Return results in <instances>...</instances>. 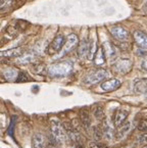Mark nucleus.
<instances>
[{
	"instance_id": "obj_1",
	"label": "nucleus",
	"mask_w": 147,
	"mask_h": 148,
	"mask_svg": "<svg viewBox=\"0 0 147 148\" xmlns=\"http://www.w3.org/2000/svg\"><path fill=\"white\" fill-rule=\"evenodd\" d=\"M73 71V63L71 61H60L51 64L47 69L48 75L51 78H63L69 76Z\"/></svg>"
},
{
	"instance_id": "obj_2",
	"label": "nucleus",
	"mask_w": 147,
	"mask_h": 148,
	"mask_svg": "<svg viewBox=\"0 0 147 148\" xmlns=\"http://www.w3.org/2000/svg\"><path fill=\"white\" fill-rule=\"evenodd\" d=\"M50 132H51V141L54 144L63 143L67 138V133H65V129L59 122L51 121Z\"/></svg>"
},
{
	"instance_id": "obj_3",
	"label": "nucleus",
	"mask_w": 147,
	"mask_h": 148,
	"mask_svg": "<svg viewBox=\"0 0 147 148\" xmlns=\"http://www.w3.org/2000/svg\"><path fill=\"white\" fill-rule=\"evenodd\" d=\"M107 71L103 70V69H99V70L94 71V72L90 73L88 76L85 77L84 84H86V85H95V84L103 81L105 78H107Z\"/></svg>"
},
{
	"instance_id": "obj_4",
	"label": "nucleus",
	"mask_w": 147,
	"mask_h": 148,
	"mask_svg": "<svg viewBox=\"0 0 147 148\" xmlns=\"http://www.w3.org/2000/svg\"><path fill=\"white\" fill-rule=\"evenodd\" d=\"M65 37H63L61 34L59 35H56L54 37V39L52 40V42L49 44L47 48V53L50 55L52 54H55V53L59 52L60 50H63V46H65Z\"/></svg>"
},
{
	"instance_id": "obj_5",
	"label": "nucleus",
	"mask_w": 147,
	"mask_h": 148,
	"mask_svg": "<svg viewBox=\"0 0 147 148\" xmlns=\"http://www.w3.org/2000/svg\"><path fill=\"white\" fill-rule=\"evenodd\" d=\"M132 66H133V63L130 59H119L113 65V69L117 74L125 75L130 72Z\"/></svg>"
},
{
	"instance_id": "obj_6",
	"label": "nucleus",
	"mask_w": 147,
	"mask_h": 148,
	"mask_svg": "<svg viewBox=\"0 0 147 148\" xmlns=\"http://www.w3.org/2000/svg\"><path fill=\"white\" fill-rule=\"evenodd\" d=\"M78 43H79V39H78V36H77L76 34H71V35L67 36V41H65V46H63V48L60 56H63V55L71 52L74 48L78 45Z\"/></svg>"
},
{
	"instance_id": "obj_7",
	"label": "nucleus",
	"mask_w": 147,
	"mask_h": 148,
	"mask_svg": "<svg viewBox=\"0 0 147 148\" xmlns=\"http://www.w3.org/2000/svg\"><path fill=\"white\" fill-rule=\"evenodd\" d=\"M109 32L115 39L120 40V41H126V40H128L129 37H130L129 32L124 27L121 26H113V28H110Z\"/></svg>"
},
{
	"instance_id": "obj_8",
	"label": "nucleus",
	"mask_w": 147,
	"mask_h": 148,
	"mask_svg": "<svg viewBox=\"0 0 147 148\" xmlns=\"http://www.w3.org/2000/svg\"><path fill=\"white\" fill-rule=\"evenodd\" d=\"M115 125L111 121L107 120H103V124H102V132H103V135L105 136L106 139L111 140L115 137Z\"/></svg>"
},
{
	"instance_id": "obj_9",
	"label": "nucleus",
	"mask_w": 147,
	"mask_h": 148,
	"mask_svg": "<svg viewBox=\"0 0 147 148\" xmlns=\"http://www.w3.org/2000/svg\"><path fill=\"white\" fill-rule=\"evenodd\" d=\"M128 116H129V111L128 110H126V109H117L115 111L113 120V123L115 128H120L121 126H123L125 121L127 120Z\"/></svg>"
},
{
	"instance_id": "obj_10",
	"label": "nucleus",
	"mask_w": 147,
	"mask_h": 148,
	"mask_svg": "<svg viewBox=\"0 0 147 148\" xmlns=\"http://www.w3.org/2000/svg\"><path fill=\"white\" fill-rule=\"evenodd\" d=\"M133 38H134L136 44L142 49H147V34L142 31H135L133 33Z\"/></svg>"
},
{
	"instance_id": "obj_11",
	"label": "nucleus",
	"mask_w": 147,
	"mask_h": 148,
	"mask_svg": "<svg viewBox=\"0 0 147 148\" xmlns=\"http://www.w3.org/2000/svg\"><path fill=\"white\" fill-rule=\"evenodd\" d=\"M121 81L117 79H110L101 84V89L105 92H111L121 87Z\"/></svg>"
},
{
	"instance_id": "obj_12",
	"label": "nucleus",
	"mask_w": 147,
	"mask_h": 148,
	"mask_svg": "<svg viewBox=\"0 0 147 148\" xmlns=\"http://www.w3.org/2000/svg\"><path fill=\"white\" fill-rule=\"evenodd\" d=\"M91 49V45L89 43L88 40L84 39L79 43L78 45V55L81 59H84L88 56L89 52H90Z\"/></svg>"
},
{
	"instance_id": "obj_13",
	"label": "nucleus",
	"mask_w": 147,
	"mask_h": 148,
	"mask_svg": "<svg viewBox=\"0 0 147 148\" xmlns=\"http://www.w3.org/2000/svg\"><path fill=\"white\" fill-rule=\"evenodd\" d=\"M132 130V126H131L130 122H127L121 126L117 130V132L115 133V139L117 140H123L128 134L130 133V131Z\"/></svg>"
},
{
	"instance_id": "obj_14",
	"label": "nucleus",
	"mask_w": 147,
	"mask_h": 148,
	"mask_svg": "<svg viewBox=\"0 0 147 148\" xmlns=\"http://www.w3.org/2000/svg\"><path fill=\"white\" fill-rule=\"evenodd\" d=\"M33 147L34 148H45L46 146V138L42 133H36L33 136Z\"/></svg>"
},
{
	"instance_id": "obj_15",
	"label": "nucleus",
	"mask_w": 147,
	"mask_h": 148,
	"mask_svg": "<svg viewBox=\"0 0 147 148\" xmlns=\"http://www.w3.org/2000/svg\"><path fill=\"white\" fill-rule=\"evenodd\" d=\"M134 91L136 94L147 93V79H139L134 84Z\"/></svg>"
},
{
	"instance_id": "obj_16",
	"label": "nucleus",
	"mask_w": 147,
	"mask_h": 148,
	"mask_svg": "<svg viewBox=\"0 0 147 148\" xmlns=\"http://www.w3.org/2000/svg\"><path fill=\"white\" fill-rule=\"evenodd\" d=\"M94 63L96 65H102L105 63V53H104L103 47H99L96 50L94 55Z\"/></svg>"
},
{
	"instance_id": "obj_17",
	"label": "nucleus",
	"mask_w": 147,
	"mask_h": 148,
	"mask_svg": "<svg viewBox=\"0 0 147 148\" xmlns=\"http://www.w3.org/2000/svg\"><path fill=\"white\" fill-rule=\"evenodd\" d=\"M15 5V0H1L0 1V10L1 13H5L13 9Z\"/></svg>"
},
{
	"instance_id": "obj_18",
	"label": "nucleus",
	"mask_w": 147,
	"mask_h": 148,
	"mask_svg": "<svg viewBox=\"0 0 147 148\" xmlns=\"http://www.w3.org/2000/svg\"><path fill=\"white\" fill-rule=\"evenodd\" d=\"M103 50L105 53V56H107V58L113 59V57L117 54V51H115V47L109 42H105L103 45Z\"/></svg>"
},
{
	"instance_id": "obj_19",
	"label": "nucleus",
	"mask_w": 147,
	"mask_h": 148,
	"mask_svg": "<svg viewBox=\"0 0 147 148\" xmlns=\"http://www.w3.org/2000/svg\"><path fill=\"white\" fill-rule=\"evenodd\" d=\"M23 54L22 48H12L9 50H5L1 52L2 57H14V56H21Z\"/></svg>"
},
{
	"instance_id": "obj_20",
	"label": "nucleus",
	"mask_w": 147,
	"mask_h": 148,
	"mask_svg": "<svg viewBox=\"0 0 147 148\" xmlns=\"http://www.w3.org/2000/svg\"><path fill=\"white\" fill-rule=\"evenodd\" d=\"M35 59H36V56H35V54L32 52L25 53V54H22L21 56L17 57V61H19L20 63H22V64H26V63L33 62Z\"/></svg>"
},
{
	"instance_id": "obj_21",
	"label": "nucleus",
	"mask_w": 147,
	"mask_h": 148,
	"mask_svg": "<svg viewBox=\"0 0 147 148\" xmlns=\"http://www.w3.org/2000/svg\"><path fill=\"white\" fill-rule=\"evenodd\" d=\"M80 114H81V121H82L83 126H84L85 128H89V127L91 126L90 114H89L86 110H81Z\"/></svg>"
},
{
	"instance_id": "obj_22",
	"label": "nucleus",
	"mask_w": 147,
	"mask_h": 148,
	"mask_svg": "<svg viewBox=\"0 0 147 148\" xmlns=\"http://www.w3.org/2000/svg\"><path fill=\"white\" fill-rule=\"evenodd\" d=\"M3 76H4L5 79H7V80H13V79L17 78L19 74H17L16 70H14V69H8V70L3 72Z\"/></svg>"
},
{
	"instance_id": "obj_23",
	"label": "nucleus",
	"mask_w": 147,
	"mask_h": 148,
	"mask_svg": "<svg viewBox=\"0 0 147 148\" xmlns=\"http://www.w3.org/2000/svg\"><path fill=\"white\" fill-rule=\"evenodd\" d=\"M94 116H95L97 120H100V121L105 120V113H104L102 107L97 106L95 109H94Z\"/></svg>"
},
{
	"instance_id": "obj_24",
	"label": "nucleus",
	"mask_w": 147,
	"mask_h": 148,
	"mask_svg": "<svg viewBox=\"0 0 147 148\" xmlns=\"http://www.w3.org/2000/svg\"><path fill=\"white\" fill-rule=\"evenodd\" d=\"M94 138H95V140H97V141H99V140H101L102 136H103V132H102V128H99L98 126L94 127Z\"/></svg>"
},
{
	"instance_id": "obj_25",
	"label": "nucleus",
	"mask_w": 147,
	"mask_h": 148,
	"mask_svg": "<svg viewBox=\"0 0 147 148\" xmlns=\"http://www.w3.org/2000/svg\"><path fill=\"white\" fill-rule=\"evenodd\" d=\"M29 27V23L27 21L20 20L16 22V30L19 31H26V29Z\"/></svg>"
},
{
	"instance_id": "obj_26",
	"label": "nucleus",
	"mask_w": 147,
	"mask_h": 148,
	"mask_svg": "<svg viewBox=\"0 0 147 148\" xmlns=\"http://www.w3.org/2000/svg\"><path fill=\"white\" fill-rule=\"evenodd\" d=\"M28 81H30V78H29V76L26 73H24V72L19 73V76H17V78H16L17 83H23V82H28Z\"/></svg>"
},
{
	"instance_id": "obj_27",
	"label": "nucleus",
	"mask_w": 147,
	"mask_h": 148,
	"mask_svg": "<svg viewBox=\"0 0 147 148\" xmlns=\"http://www.w3.org/2000/svg\"><path fill=\"white\" fill-rule=\"evenodd\" d=\"M44 71H45V65L41 64V63H36L33 66V72L36 73V74H42Z\"/></svg>"
},
{
	"instance_id": "obj_28",
	"label": "nucleus",
	"mask_w": 147,
	"mask_h": 148,
	"mask_svg": "<svg viewBox=\"0 0 147 148\" xmlns=\"http://www.w3.org/2000/svg\"><path fill=\"white\" fill-rule=\"evenodd\" d=\"M138 130L141 132H146L147 131V118L142 119L138 124Z\"/></svg>"
},
{
	"instance_id": "obj_29",
	"label": "nucleus",
	"mask_w": 147,
	"mask_h": 148,
	"mask_svg": "<svg viewBox=\"0 0 147 148\" xmlns=\"http://www.w3.org/2000/svg\"><path fill=\"white\" fill-rule=\"evenodd\" d=\"M136 141L138 142L139 144H147V133L146 132L143 133V134H141V135L137 138Z\"/></svg>"
},
{
	"instance_id": "obj_30",
	"label": "nucleus",
	"mask_w": 147,
	"mask_h": 148,
	"mask_svg": "<svg viewBox=\"0 0 147 148\" xmlns=\"http://www.w3.org/2000/svg\"><path fill=\"white\" fill-rule=\"evenodd\" d=\"M89 148H105L102 144H98V143H93L91 144Z\"/></svg>"
},
{
	"instance_id": "obj_31",
	"label": "nucleus",
	"mask_w": 147,
	"mask_h": 148,
	"mask_svg": "<svg viewBox=\"0 0 147 148\" xmlns=\"http://www.w3.org/2000/svg\"><path fill=\"white\" fill-rule=\"evenodd\" d=\"M142 68L144 69V70L147 72V57L144 59V60H143V62H142Z\"/></svg>"
},
{
	"instance_id": "obj_32",
	"label": "nucleus",
	"mask_w": 147,
	"mask_h": 148,
	"mask_svg": "<svg viewBox=\"0 0 147 148\" xmlns=\"http://www.w3.org/2000/svg\"><path fill=\"white\" fill-rule=\"evenodd\" d=\"M143 10H144V12H145V13H147V4L144 6V8H143Z\"/></svg>"
},
{
	"instance_id": "obj_33",
	"label": "nucleus",
	"mask_w": 147,
	"mask_h": 148,
	"mask_svg": "<svg viewBox=\"0 0 147 148\" xmlns=\"http://www.w3.org/2000/svg\"><path fill=\"white\" fill-rule=\"evenodd\" d=\"M77 148H84V147H82V146H80V145H78V147Z\"/></svg>"
},
{
	"instance_id": "obj_34",
	"label": "nucleus",
	"mask_w": 147,
	"mask_h": 148,
	"mask_svg": "<svg viewBox=\"0 0 147 148\" xmlns=\"http://www.w3.org/2000/svg\"><path fill=\"white\" fill-rule=\"evenodd\" d=\"M142 148H147V144H146V145L144 146V147H142Z\"/></svg>"
},
{
	"instance_id": "obj_35",
	"label": "nucleus",
	"mask_w": 147,
	"mask_h": 148,
	"mask_svg": "<svg viewBox=\"0 0 147 148\" xmlns=\"http://www.w3.org/2000/svg\"><path fill=\"white\" fill-rule=\"evenodd\" d=\"M124 148H127V147H124Z\"/></svg>"
}]
</instances>
